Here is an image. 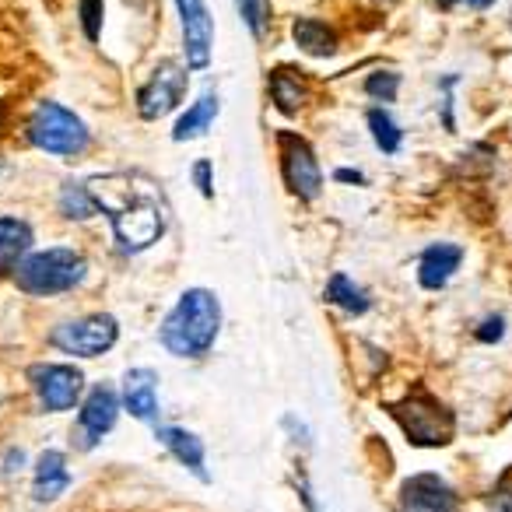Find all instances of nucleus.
<instances>
[{
    "mask_svg": "<svg viewBox=\"0 0 512 512\" xmlns=\"http://www.w3.org/2000/svg\"><path fill=\"white\" fill-rule=\"evenodd\" d=\"M435 4H439V8H453L456 0H435Z\"/></svg>",
    "mask_w": 512,
    "mask_h": 512,
    "instance_id": "obj_32",
    "label": "nucleus"
},
{
    "mask_svg": "<svg viewBox=\"0 0 512 512\" xmlns=\"http://www.w3.org/2000/svg\"><path fill=\"white\" fill-rule=\"evenodd\" d=\"M186 99V67L179 60H158L151 78L137 88V113L141 120H162Z\"/></svg>",
    "mask_w": 512,
    "mask_h": 512,
    "instance_id": "obj_7",
    "label": "nucleus"
},
{
    "mask_svg": "<svg viewBox=\"0 0 512 512\" xmlns=\"http://www.w3.org/2000/svg\"><path fill=\"white\" fill-rule=\"evenodd\" d=\"M60 211L71 221H88V218H95V214H102L85 183H67L64 190H60Z\"/></svg>",
    "mask_w": 512,
    "mask_h": 512,
    "instance_id": "obj_23",
    "label": "nucleus"
},
{
    "mask_svg": "<svg viewBox=\"0 0 512 512\" xmlns=\"http://www.w3.org/2000/svg\"><path fill=\"white\" fill-rule=\"evenodd\" d=\"M193 186L204 193L207 200H214V172H211V158H197L193 162Z\"/></svg>",
    "mask_w": 512,
    "mask_h": 512,
    "instance_id": "obj_27",
    "label": "nucleus"
},
{
    "mask_svg": "<svg viewBox=\"0 0 512 512\" xmlns=\"http://www.w3.org/2000/svg\"><path fill=\"white\" fill-rule=\"evenodd\" d=\"M102 15H106L102 0H81V32H85L88 43H99V36H102Z\"/></svg>",
    "mask_w": 512,
    "mask_h": 512,
    "instance_id": "obj_26",
    "label": "nucleus"
},
{
    "mask_svg": "<svg viewBox=\"0 0 512 512\" xmlns=\"http://www.w3.org/2000/svg\"><path fill=\"white\" fill-rule=\"evenodd\" d=\"M267 88H271V102L281 116H295L309 102V78L292 64L274 67Z\"/></svg>",
    "mask_w": 512,
    "mask_h": 512,
    "instance_id": "obj_14",
    "label": "nucleus"
},
{
    "mask_svg": "<svg viewBox=\"0 0 512 512\" xmlns=\"http://www.w3.org/2000/svg\"><path fill=\"white\" fill-rule=\"evenodd\" d=\"M67 463L57 449H46L43 456L36 460V498L39 502H53L60 491L67 488Z\"/></svg>",
    "mask_w": 512,
    "mask_h": 512,
    "instance_id": "obj_20",
    "label": "nucleus"
},
{
    "mask_svg": "<svg viewBox=\"0 0 512 512\" xmlns=\"http://www.w3.org/2000/svg\"><path fill=\"white\" fill-rule=\"evenodd\" d=\"M221 330V306L214 292L207 288H190L179 295L176 306L165 313L158 327V341L169 355L179 358H200L214 344Z\"/></svg>",
    "mask_w": 512,
    "mask_h": 512,
    "instance_id": "obj_2",
    "label": "nucleus"
},
{
    "mask_svg": "<svg viewBox=\"0 0 512 512\" xmlns=\"http://www.w3.org/2000/svg\"><path fill=\"white\" fill-rule=\"evenodd\" d=\"M404 512H456V491L439 474H414L400 484Z\"/></svg>",
    "mask_w": 512,
    "mask_h": 512,
    "instance_id": "obj_11",
    "label": "nucleus"
},
{
    "mask_svg": "<svg viewBox=\"0 0 512 512\" xmlns=\"http://www.w3.org/2000/svg\"><path fill=\"white\" fill-rule=\"evenodd\" d=\"M29 376L46 411H71L85 393V376L71 365H36Z\"/></svg>",
    "mask_w": 512,
    "mask_h": 512,
    "instance_id": "obj_10",
    "label": "nucleus"
},
{
    "mask_svg": "<svg viewBox=\"0 0 512 512\" xmlns=\"http://www.w3.org/2000/svg\"><path fill=\"white\" fill-rule=\"evenodd\" d=\"M460 264H463L460 246H453V242H435L418 260V285L428 288V292H439V288H446V281L460 271Z\"/></svg>",
    "mask_w": 512,
    "mask_h": 512,
    "instance_id": "obj_13",
    "label": "nucleus"
},
{
    "mask_svg": "<svg viewBox=\"0 0 512 512\" xmlns=\"http://www.w3.org/2000/svg\"><path fill=\"white\" fill-rule=\"evenodd\" d=\"M470 8H477V11H484V8H491V4H495V0H467Z\"/></svg>",
    "mask_w": 512,
    "mask_h": 512,
    "instance_id": "obj_31",
    "label": "nucleus"
},
{
    "mask_svg": "<svg viewBox=\"0 0 512 512\" xmlns=\"http://www.w3.org/2000/svg\"><path fill=\"white\" fill-rule=\"evenodd\" d=\"M120 341V323L109 313H95V316H81V320H67L60 323L50 334V344L74 358H95L106 355L113 344Z\"/></svg>",
    "mask_w": 512,
    "mask_h": 512,
    "instance_id": "obj_6",
    "label": "nucleus"
},
{
    "mask_svg": "<svg viewBox=\"0 0 512 512\" xmlns=\"http://www.w3.org/2000/svg\"><path fill=\"white\" fill-rule=\"evenodd\" d=\"M88 193L95 197L102 214L113 221V235L127 253L148 249L162 239L165 218H162V193L151 179L137 172H102V176L85 179Z\"/></svg>",
    "mask_w": 512,
    "mask_h": 512,
    "instance_id": "obj_1",
    "label": "nucleus"
},
{
    "mask_svg": "<svg viewBox=\"0 0 512 512\" xmlns=\"http://www.w3.org/2000/svg\"><path fill=\"white\" fill-rule=\"evenodd\" d=\"M327 299L334 302L337 309H344V313H351V316H362V313H369V295L362 292V288L355 285V281L348 278V274H334L330 278V285H327Z\"/></svg>",
    "mask_w": 512,
    "mask_h": 512,
    "instance_id": "obj_22",
    "label": "nucleus"
},
{
    "mask_svg": "<svg viewBox=\"0 0 512 512\" xmlns=\"http://www.w3.org/2000/svg\"><path fill=\"white\" fill-rule=\"evenodd\" d=\"M337 183H351V186H365V176H358V169H337L334 172Z\"/></svg>",
    "mask_w": 512,
    "mask_h": 512,
    "instance_id": "obj_30",
    "label": "nucleus"
},
{
    "mask_svg": "<svg viewBox=\"0 0 512 512\" xmlns=\"http://www.w3.org/2000/svg\"><path fill=\"white\" fill-rule=\"evenodd\" d=\"M32 225L22 218H0V271H15L32 249Z\"/></svg>",
    "mask_w": 512,
    "mask_h": 512,
    "instance_id": "obj_18",
    "label": "nucleus"
},
{
    "mask_svg": "<svg viewBox=\"0 0 512 512\" xmlns=\"http://www.w3.org/2000/svg\"><path fill=\"white\" fill-rule=\"evenodd\" d=\"M162 442L169 446V453L176 456L179 463H183L186 470H193L197 477H204L207 481V467H204V442L197 439L193 432H186V428H162Z\"/></svg>",
    "mask_w": 512,
    "mask_h": 512,
    "instance_id": "obj_19",
    "label": "nucleus"
},
{
    "mask_svg": "<svg viewBox=\"0 0 512 512\" xmlns=\"http://www.w3.org/2000/svg\"><path fill=\"white\" fill-rule=\"evenodd\" d=\"M365 92L372 95L376 102H397L400 95V74L397 71H372L369 78H365Z\"/></svg>",
    "mask_w": 512,
    "mask_h": 512,
    "instance_id": "obj_25",
    "label": "nucleus"
},
{
    "mask_svg": "<svg viewBox=\"0 0 512 512\" xmlns=\"http://www.w3.org/2000/svg\"><path fill=\"white\" fill-rule=\"evenodd\" d=\"M365 127H369L372 141H376V148L383 155H397L400 144H404V130H400V123L386 109H369L365 113Z\"/></svg>",
    "mask_w": 512,
    "mask_h": 512,
    "instance_id": "obj_21",
    "label": "nucleus"
},
{
    "mask_svg": "<svg viewBox=\"0 0 512 512\" xmlns=\"http://www.w3.org/2000/svg\"><path fill=\"white\" fill-rule=\"evenodd\" d=\"M393 418L400 421L404 435L414 442V446H428V449H439L453 439L456 432V421L432 393H411L404 397L397 407H393Z\"/></svg>",
    "mask_w": 512,
    "mask_h": 512,
    "instance_id": "obj_5",
    "label": "nucleus"
},
{
    "mask_svg": "<svg viewBox=\"0 0 512 512\" xmlns=\"http://www.w3.org/2000/svg\"><path fill=\"white\" fill-rule=\"evenodd\" d=\"M218 92H204L183 116H176V127H172V141H197L218 120Z\"/></svg>",
    "mask_w": 512,
    "mask_h": 512,
    "instance_id": "obj_17",
    "label": "nucleus"
},
{
    "mask_svg": "<svg viewBox=\"0 0 512 512\" xmlns=\"http://www.w3.org/2000/svg\"><path fill=\"white\" fill-rule=\"evenodd\" d=\"M278 141H281V176H285V186L299 200H316L323 193V172L313 144L299 134H285V130H281Z\"/></svg>",
    "mask_w": 512,
    "mask_h": 512,
    "instance_id": "obj_8",
    "label": "nucleus"
},
{
    "mask_svg": "<svg viewBox=\"0 0 512 512\" xmlns=\"http://www.w3.org/2000/svg\"><path fill=\"white\" fill-rule=\"evenodd\" d=\"M0 123H4V106H0Z\"/></svg>",
    "mask_w": 512,
    "mask_h": 512,
    "instance_id": "obj_33",
    "label": "nucleus"
},
{
    "mask_svg": "<svg viewBox=\"0 0 512 512\" xmlns=\"http://www.w3.org/2000/svg\"><path fill=\"white\" fill-rule=\"evenodd\" d=\"M502 334H505L502 316H488V320L477 327V341H481V344H498V341H502Z\"/></svg>",
    "mask_w": 512,
    "mask_h": 512,
    "instance_id": "obj_28",
    "label": "nucleus"
},
{
    "mask_svg": "<svg viewBox=\"0 0 512 512\" xmlns=\"http://www.w3.org/2000/svg\"><path fill=\"white\" fill-rule=\"evenodd\" d=\"M15 285L29 295H60L78 288L88 278V260L78 249L53 246L43 253H29L22 264L15 267Z\"/></svg>",
    "mask_w": 512,
    "mask_h": 512,
    "instance_id": "obj_3",
    "label": "nucleus"
},
{
    "mask_svg": "<svg viewBox=\"0 0 512 512\" xmlns=\"http://www.w3.org/2000/svg\"><path fill=\"white\" fill-rule=\"evenodd\" d=\"M235 11H239L249 36L253 39L267 36V29H271V0H235Z\"/></svg>",
    "mask_w": 512,
    "mask_h": 512,
    "instance_id": "obj_24",
    "label": "nucleus"
},
{
    "mask_svg": "<svg viewBox=\"0 0 512 512\" xmlns=\"http://www.w3.org/2000/svg\"><path fill=\"white\" fill-rule=\"evenodd\" d=\"M88 141H92V134H88L85 120L60 102H39L36 113L29 116V144L46 155H81Z\"/></svg>",
    "mask_w": 512,
    "mask_h": 512,
    "instance_id": "obj_4",
    "label": "nucleus"
},
{
    "mask_svg": "<svg viewBox=\"0 0 512 512\" xmlns=\"http://www.w3.org/2000/svg\"><path fill=\"white\" fill-rule=\"evenodd\" d=\"M158 379L151 369H130L123 376V407L134 414L137 421H155L158 418Z\"/></svg>",
    "mask_w": 512,
    "mask_h": 512,
    "instance_id": "obj_15",
    "label": "nucleus"
},
{
    "mask_svg": "<svg viewBox=\"0 0 512 512\" xmlns=\"http://www.w3.org/2000/svg\"><path fill=\"white\" fill-rule=\"evenodd\" d=\"M488 512H512V481H502V488L491 495Z\"/></svg>",
    "mask_w": 512,
    "mask_h": 512,
    "instance_id": "obj_29",
    "label": "nucleus"
},
{
    "mask_svg": "<svg viewBox=\"0 0 512 512\" xmlns=\"http://www.w3.org/2000/svg\"><path fill=\"white\" fill-rule=\"evenodd\" d=\"M292 36H295V46H299L306 57H316V60H330L341 50V36H337L327 22H320V18H299Z\"/></svg>",
    "mask_w": 512,
    "mask_h": 512,
    "instance_id": "obj_16",
    "label": "nucleus"
},
{
    "mask_svg": "<svg viewBox=\"0 0 512 512\" xmlns=\"http://www.w3.org/2000/svg\"><path fill=\"white\" fill-rule=\"evenodd\" d=\"M179 25H183V50L190 71H204L214 50V18L204 0H176Z\"/></svg>",
    "mask_w": 512,
    "mask_h": 512,
    "instance_id": "obj_9",
    "label": "nucleus"
},
{
    "mask_svg": "<svg viewBox=\"0 0 512 512\" xmlns=\"http://www.w3.org/2000/svg\"><path fill=\"white\" fill-rule=\"evenodd\" d=\"M116 418H120V397H116L109 386H95V390L85 397V404H81L78 432L88 435V446H95L102 435L113 432Z\"/></svg>",
    "mask_w": 512,
    "mask_h": 512,
    "instance_id": "obj_12",
    "label": "nucleus"
},
{
    "mask_svg": "<svg viewBox=\"0 0 512 512\" xmlns=\"http://www.w3.org/2000/svg\"><path fill=\"white\" fill-rule=\"evenodd\" d=\"M379 4H393V0H379Z\"/></svg>",
    "mask_w": 512,
    "mask_h": 512,
    "instance_id": "obj_34",
    "label": "nucleus"
}]
</instances>
